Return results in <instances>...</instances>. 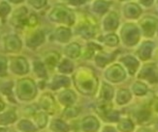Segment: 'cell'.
Segmentation results:
<instances>
[{
    "mask_svg": "<svg viewBox=\"0 0 158 132\" xmlns=\"http://www.w3.org/2000/svg\"><path fill=\"white\" fill-rule=\"evenodd\" d=\"M27 10L24 7H22L18 10L15 11V13L13 14V17H12V23L14 26L16 27H23L27 25Z\"/></svg>",
    "mask_w": 158,
    "mask_h": 132,
    "instance_id": "obj_4",
    "label": "cell"
},
{
    "mask_svg": "<svg viewBox=\"0 0 158 132\" xmlns=\"http://www.w3.org/2000/svg\"><path fill=\"white\" fill-rule=\"evenodd\" d=\"M41 102H42V106L47 109L49 112H52V108L50 107L51 106H53L54 105V102H53V99L52 96H50L49 95H45V96H43L42 99H41Z\"/></svg>",
    "mask_w": 158,
    "mask_h": 132,
    "instance_id": "obj_9",
    "label": "cell"
},
{
    "mask_svg": "<svg viewBox=\"0 0 158 132\" xmlns=\"http://www.w3.org/2000/svg\"><path fill=\"white\" fill-rule=\"evenodd\" d=\"M4 107H5V104H4V102H3L1 99H0V111L3 110V109H4Z\"/></svg>",
    "mask_w": 158,
    "mask_h": 132,
    "instance_id": "obj_16",
    "label": "cell"
},
{
    "mask_svg": "<svg viewBox=\"0 0 158 132\" xmlns=\"http://www.w3.org/2000/svg\"><path fill=\"white\" fill-rule=\"evenodd\" d=\"M7 60L4 56L0 55V77L7 75Z\"/></svg>",
    "mask_w": 158,
    "mask_h": 132,
    "instance_id": "obj_11",
    "label": "cell"
},
{
    "mask_svg": "<svg viewBox=\"0 0 158 132\" xmlns=\"http://www.w3.org/2000/svg\"><path fill=\"white\" fill-rule=\"evenodd\" d=\"M44 41V35L41 31H37L35 33H33L32 35L28 37L27 39L26 44L29 47H36L39 45H41Z\"/></svg>",
    "mask_w": 158,
    "mask_h": 132,
    "instance_id": "obj_5",
    "label": "cell"
},
{
    "mask_svg": "<svg viewBox=\"0 0 158 132\" xmlns=\"http://www.w3.org/2000/svg\"><path fill=\"white\" fill-rule=\"evenodd\" d=\"M10 11H11V8L8 3L5 1H2L0 3V17H5L10 13Z\"/></svg>",
    "mask_w": 158,
    "mask_h": 132,
    "instance_id": "obj_12",
    "label": "cell"
},
{
    "mask_svg": "<svg viewBox=\"0 0 158 132\" xmlns=\"http://www.w3.org/2000/svg\"><path fill=\"white\" fill-rule=\"evenodd\" d=\"M17 93L19 99L30 100L36 95V86L31 79L23 78L18 81Z\"/></svg>",
    "mask_w": 158,
    "mask_h": 132,
    "instance_id": "obj_1",
    "label": "cell"
},
{
    "mask_svg": "<svg viewBox=\"0 0 158 132\" xmlns=\"http://www.w3.org/2000/svg\"><path fill=\"white\" fill-rule=\"evenodd\" d=\"M34 71H35V72L39 76H45L46 75L44 66L42 63H40V62H35V63H34Z\"/></svg>",
    "mask_w": 158,
    "mask_h": 132,
    "instance_id": "obj_13",
    "label": "cell"
},
{
    "mask_svg": "<svg viewBox=\"0 0 158 132\" xmlns=\"http://www.w3.org/2000/svg\"><path fill=\"white\" fill-rule=\"evenodd\" d=\"M10 69L15 74L23 75L28 72V64L22 56L14 57L10 61Z\"/></svg>",
    "mask_w": 158,
    "mask_h": 132,
    "instance_id": "obj_2",
    "label": "cell"
},
{
    "mask_svg": "<svg viewBox=\"0 0 158 132\" xmlns=\"http://www.w3.org/2000/svg\"><path fill=\"white\" fill-rule=\"evenodd\" d=\"M35 122H36V124L39 126V127H44L47 123V118H46V115L44 113H37L35 116Z\"/></svg>",
    "mask_w": 158,
    "mask_h": 132,
    "instance_id": "obj_10",
    "label": "cell"
},
{
    "mask_svg": "<svg viewBox=\"0 0 158 132\" xmlns=\"http://www.w3.org/2000/svg\"><path fill=\"white\" fill-rule=\"evenodd\" d=\"M29 3L33 5L35 8H41V7H43L45 5L46 1H29Z\"/></svg>",
    "mask_w": 158,
    "mask_h": 132,
    "instance_id": "obj_15",
    "label": "cell"
},
{
    "mask_svg": "<svg viewBox=\"0 0 158 132\" xmlns=\"http://www.w3.org/2000/svg\"><path fill=\"white\" fill-rule=\"evenodd\" d=\"M38 22L37 17L35 15H30L28 17V19H27V25L29 26H35Z\"/></svg>",
    "mask_w": 158,
    "mask_h": 132,
    "instance_id": "obj_14",
    "label": "cell"
},
{
    "mask_svg": "<svg viewBox=\"0 0 158 132\" xmlns=\"http://www.w3.org/2000/svg\"><path fill=\"white\" fill-rule=\"evenodd\" d=\"M18 128L22 130L23 132H35L36 128L33 124L27 120H23L20 121L18 124Z\"/></svg>",
    "mask_w": 158,
    "mask_h": 132,
    "instance_id": "obj_7",
    "label": "cell"
},
{
    "mask_svg": "<svg viewBox=\"0 0 158 132\" xmlns=\"http://www.w3.org/2000/svg\"><path fill=\"white\" fill-rule=\"evenodd\" d=\"M4 46L6 51L11 53H17L22 48V41L17 35H9L5 38Z\"/></svg>",
    "mask_w": 158,
    "mask_h": 132,
    "instance_id": "obj_3",
    "label": "cell"
},
{
    "mask_svg": "<svg viewBox=\"0 0 158 132\" xmlns=\"http://www.w3.org/2000/svg\"><path fill=\"white\" fill-rule=\"evenodd\" d=\"M16 120H17V116H16L15 112L12 110L7 111V112L0 115V124H1V126L10 124L15 122Z\"/></svg>",
    "mask_w": 158,
    "mask_h": 132,
    "instance_id": "obj_6",
    "label": "cell"
},
{
    "mask_svg": "<svg viewBox=\"0 0 158 132\" xmlns=\"http://www.w3.org/2000/svg\"><path fill=\"white\" fill-rule=\"evenodd\" d=\"M0 132H7V130L5 128H1V127H0Z\"/></svg>",
    "mask_w": 158,
    "mask_h": 132,
    "instance_id": "obj_17",
    "label": "cell"
},
{
    "mask_svg": "<svg viewBox=\"0 0 158 132\" xmlns=\"http://www.w3.org/2000/svg\"><path fill=\"white\" fill-rule=\"evenodd\" d=\"M57 59H59V55H57L56 53H54V52L49 53L46 56V64L50 68H53L56 64Z\"/></svg>",
    "mask_w": 158,
    "mask_h": 132,
    "instance_id": "obj_8",
    "label": "cell"
}]
</instances>
